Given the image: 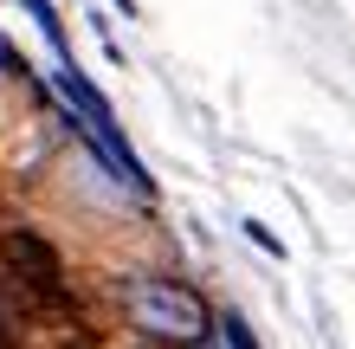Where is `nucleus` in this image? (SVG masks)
I'll return each mask as SVG.
<instances>
[{"label":"nucleus","mask_w":355,"mask_h":349,"mask_svg":"<svg viewBox=\"0 0 355 349\" xmlns=\"http://www.w3.org/2000/svg\"><path fill=\"white\" fill-rule=\"evenodd\" d=\"M58 91H65V104H71V123L85 130V142H91V149H97L103 162H110V169H116L123 181H130V194H142V201H149V194H155L149 169H142V162H136V149L123 142V130H116L110 104H103V91L91 85L85 71H78V58H71V52L58 58Z\"/></svg>","instance_id":"nucleus-1"},{"label":"nucleus","mask_w":355,"mask_h":349,"mask_svg":"<svg viewBox=\"0 0 355 349\" xmlns=\"http://www.w3.org/2000/svg\"><path fill=\"white\" fill-rule=\"evenodd\" d=\"M123 311L142 337H162V343H207L214 330V317H207V304L187 291L175 278H136L123 284Z\"/></svg>","instance_id":"nucleus-2"},{"label":"nucleus","mask_w":355,"mask_h":349,"mask_svg":"<svg viewBox=\"0 0 355 349\" xmlns=\"http://www.w3.org/2000/svg\"><path fill=\"white\" fill-rule=\"evenodd\" d=\"M19 7H26V13L39 19V33L52 39V52H58V58L71 52V46H65V26H58V13H52V0H19Z\"/></svg>","instance_id":"nucleus-3"},{"label":"nucleus","mask_w":355,"mask_h":349,"mask_svg":"<svg viewBox=\"0 0 355 349\" xmlns=\"http://www.w3.org/2000/svg\"><path fill=\"white\" fill-rule=\"evenodd\" d=\"M245 239H252V246H265V253H278V259H284V246H278V233H271V227H259V220H245Z\"/></svg>","instance_id":"nucleus-4"},{"label":"nucleus","mask_w":355,"mask_h":349,"mask_svg":"<svg viewBox=\"0 0 355 349\" xmlns=\"http://www.w3.org/2000/svg\"><path fill=\"white\" fill-rule=\"evenodd\" d=\"M226 337H233V349H252V337H245V323H239V317H226Z\"/></svg>","instance_id":"nucleus-5"}]
</instances>
